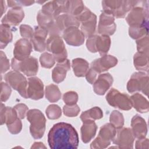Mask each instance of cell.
Wrapping results in <instances>:
<instances>
[{
	"label": "cell",
	"mask_w": 149,
	"mask_h": 149,
	"mask_svg": "<svg viewBox=\"0 0 149 149\" xmlns=\"http://www.w3.org/2000/svg\"><path fill=\"white\" fill-rule=\"evenodd\" d=\"M63 101L68 105H73L76 104L78 101V94L73 91L65 93L63 95Z\"/></svg>",
	"instance_id": "ab89813d"
},
{
	"label": "cell",
	"mask_w": 149,
	"mask_h": 149,
	"mask_svg": "<svg viewBox=\"0 0 149 149\" xmlns=\"http://www.w3.org/2000/svg\"><path fill=\"white\" fill-rule=\"evenodd\" d=\"M116 133V129L111 123H106L101 127L98 136L90 144L93 149L107 148L113 139Z\"/></svg>",
	"instance_id": "5b68a950"
},
{
	"label": "cell",
	"mask_w": 149,
	"mask_h": 149,
	"mask_svg": "<svg viewBox=\"0 0 149 149\" xmlns=\"http://www.w3.org/2000/svg\"><path fill=\"white\" fill-rule=\"evenodd\" d=\"M80 111L79 106L76 104L73 105H65L63 107V112L65 115L68 117H75L78 115Z\"/></svg>",
	"instance_id": "60d3db41"
},
{
	"label": "cell",
	"mask_w": 149,
	"mask_h": 149,
	"mask_svg": "<svg viewBox=\"0 0 149 149\" xmlns=\"http://www.w3.org/2000/svg\"><path fill=\"white\" fill-rule=\"evenodd\" d=\"M129 34L133 39H139L148 35V26L129 27Z\"/></svg>",
	"instance_id": "e575fe53"
},
{
	"label": "cell",
	"mask_w": 149,
	"mask_h": 149,
	"mask_svg": "<svg viewBox=\"0 0 149 149\" xmlns=\"http://www.w3.org/2000/svg\"><path fill=\"white\" fill-rule=\"evenodd\" d=\"M45 97L51 102H55L59 101L61 97V93L58 87L54 84L46 86Z\"/></svg>",
	"instance_id": "1f68e13d"
},
{
	"label": "cell",
	"mask_w": 149,
	"mask_h": 149,
	"mask_svg": "<svg viewBox=\"0 0 149 149\" xmlns=\"http://www.w3.org/2000/svg\"><path fill=\"white\" fill-rule=\"evenodd\" d=\"M72 67L74 74L77 77H84L89 70V64L83 58L73 59L72 62Z\"/></svg>",
	"instance_id": "4316f807"
},
{
	"label": "cell",
	"mask_w": 149,
	"mask_h": 149,
	"mask_svg": "<svg viewBox=\"0 0 149 149\" xmlns=\"http://www.w3.org/2000/svg\"><path fill=\"white\" fill-rule=\"evenodd\" d=\"M0 57H1V74H3L9 69L10 63L5 54L2 51H1Z\"/></svg>",
	"instance_id": "f6af8a7d"
},
{
	"label": "cell",
	"mask_w": 149,
	"mask_h": 149,
	"mask_svg": "<svg viewBox=\"0 0 149 149\" xmlns=\"http://www.w3.org/2000/svg\"><path fill=\"white\" fill-rule=\"evenodd\" d=\"M9 132L13 134H16L20 133L22 129V123L20 118H17L14 122L12 123L7 125Z\"/></svg>",
	"instance_id": "ee69618b"
},
{
	"label": "cell",
	"mask_w": 149,
	"mask_h": 149,
	"mask_svg": "<svg viewBox=\"0 0 149 149\" xmlns=\"http://www.w3.org/2000/svg\"><path fill=\"white\" fill-rule=\"evenodd\" d=\"M97 74L98 73L92 68L89 69V70H88L87 73L85 76L87 81L90 84H93L96 80Z\"/></svg>",
	"instance_id": "f907efd6"
},
{
	"label": "cell",
	"mask_w": 149,
	"mask_h": 149,
	"mask_svg": "<svg viewBox=\"0 0 149 149\" xmlns=\"http://www.w3.org/2000/svg\"><path fill=\"white\" fill-rule=\"evenodd\" d=\"M20 33L22 37L27 40H31L34 37V31L32 27L27 24H22L19 27Z\"/></svg>",
	"instance_id": "b9f144b4"
},
{
	"label": "cell",
	"mask_w": 149,
	"mask_h": 149,
	"mask_svg": "<svg viewBox=\"0 0 149 149\" xmlns=\"http://www.w3.org/2000/svg\"><path fill=\"white\" fill-rule=\"evenodd\" d=\"M32 44L26 38H20L15 44L13 49V56L19 61H23L30 55L32 51Z\"/></svg>",
	"instance_id": "2e32d148"
},
{
	"label": "cell",
	"mask_w": 149,
	"mask_h": 149,
	"mask_svg": "<svg viewBox=\"0 0 149 149\" xmlns=\"http://www.w3.org/2000/svg\"><path fill=\"white\" fill-rule=\"evenodd\" d=\"M40 62L42 67L49 69L54 66L55 59L52 54L48 52L42 53L40 57Z\"/></svg>",
	"instance_id": "8d00e7d4"
},
{
	"label": "cell",
	"mask_w": 149,
	"mask_h": 149,
	"mask_svg": "<svg viewBox=\"0 0 149 149\" xmlns=\"http://www.w3.org/2000/svg\"><path fill=\"white\" fill-rule=\"evenodd\" d=\"M109 122L116 129L123 127L124 125V118L122 113L116 110L113 111L110 115Z\"/></svg>",
	"instance_id": "d6a6232c"
},
{
	"label": "cell",
	"mask_w": 149,
	"mask_h": 149,
	"mask_svg": "<svg viewBox=\"0 0 149 149\" xmlns=\"http://www.w3.org/2000/svg\"><path fill=\"white\" fill-rule=\"evenodd\" d=\"M31 148H46V147L41 142H35L31 147Z\"/></svg>",
	"instance_id": "816d5d0a"
},
{
	"label": "cell",
	"mask_w": 149,
	"mask_h": 149,
	"mask_svg": "<svg viewBox=\"0 0 149 149\" xmlns=\"http://www.w3.org/2000/svg\"><path fill=\"white\" fill-rule=\"evenodd\" d=\"M83 123L80 129L81 138L84 143H88L95 136L97 126L94 121H87Z\"/></svg>",
	"instance_id": "603a6c76"
},
{
	"label": "cell",
	"mask_w": 149,
	"mask_h": 149,
	"mask_svg": "<svg viewBox=\"0 0 149 149\" xmlns=\"http://www.w3.org/2000/svg\"><path fill=\"white\" fill-rule=\"evenodd\" d=\"M11 66L13 70L22 72L27 76H35L38 70L37 59L30 56L23 61H19L13 58L11 60Z\"/></svg>",
	"instance_id": "30bf717a"
},
{
	"label": "cell",
	"mask_w": 149,
	"mask_h": 149,
	"mask_svg": "<svg viewBox=\"0 0 149 149\" xmlns=\"http://www.w3.org/2000/svg\"><path fill=\"white\" fill-rule=\"evenodd\" d=\"M106 100L111 106L121 110L128 111L133 107L130 97L127 94L120 93L114 88H112L108 91Z\"/></svg>",
	"instance_id": "9c48e42d"
},
{
	"label": "cell",
	"mask_w": 149,
	"mask_h": 149,
	"mask_svg": "<svg viewBox=\"0 0 149 149\" xmlns=\"http://www.w3.org/2000/svg\"><path fill=\"white\" fill-rule=\"evenodd\" d=\"M80 119L83 122L87 121H94L103 117V113L101 109L98 107H94L87 110L80 115Z\"/></svg>",
	"instance_id": "f546056e"
},
{
	"label": "cell",
	"mask_w": 149,
	"mask_h": 149,
	"mask_svg": "<svg viewBox=\"0 0 149 149\" xmlns=\"http://www.w3.org/2000/svg\"><path fill=\"white\" fill-rule=\"evenodd\" d=\"M62 36L68 44L74 47L82 45L85 40L84 34L76 27H70L65 29L63 31Z\"/></svg>",
	"instance_id": "9a60e30c"
},
{
	"label": "cell",
	"mask_w": 149,
	"mask_h": 149,
	"mask_svg": "<svg viewBox=\"0 0 149 149\" xmlns=\"http://www.w3.org/2000/svg\"><path fill=\"white\" fill-rule=\"evenodd\" d=\"M17 118V113L14 108L5 107L3 103L1 104V125L6 123V125L14 122Z\"/></svg>",
	"instance_id": "d4e9b609"
},
{
	"label": "cell",
	"mask_w": 149,
	"mask_h": 149,
	"mask_svg": "<svg viewBox=\"0 0 149 149\" xmlns=\"http://www.w3.org/2000/svg\"><path fill=\"white\" fill-rule=\"evenodd\" d=\"M85 7L82 1H69L68 13L76 17L81 13Z\"/></svg>",
	"instance_id": "836d02e7"
},
{
	"label": "cell",
	"mask_w": 149,
	"mask_h": 149,
	"mask_svg": "<svg viewBox=\"0 0 149 149\" xmlns=\"http://www.w3.org/2000/svg\"><path fill=\"white\" fill-rule=\"evenodd\" d=\"M27 97L34 100H38L44 97V84L42 81L37 77L28 79L27 88Z\"/></svg>",
	"instance_id": "e0dca14e"
},
{
	"label": "cell",
	"mask_w": 149,
	"mask_h": 149,
	"mask_svg": "<svg viewBox=\"0 0 149 149\" xmlns=\"http://www.w3.org/2000/svg\"><path fill=\"white\" fill-rule=\"evenodd\" d=\"M13 35L10 26L7 24H1L0 26V48H5L6 45L12 41Z\"/></svg>",
	"instance_id": "4dcf8cb0"
},
{
	"label": "cell",
	"mask_w": 149,
	"mask_h": 149,
	"mask_svg": "<svg viewBox=\"0 0 149 149\" xmlns=\"http://www.w3.org/2000/svg\"><path fill=\"white\" fill-rule=\"evenodd\" d=\"M47 116L49 119H57L61 116L62 110L56 104L49 105L45 110Z\"/></svg>",
	"instance_id": "74e56055"
},
{
	"label": "cell",
	"mask_w": 149,
	"mask_h": 149,
	"mask_svg": "<svg viewBox=\"0 0 149 149\" xmlns=\"http://www.w3.org/2000/svg\"><path fill=\"white\" fill-rule=\"evenodd\" d=\"M115 17L113 15L102 12L100 16L98 26V33L101 35L111 36L116 30Z\"/></svg>",
	"instance_id": "7c38bea8"
},
{
	"label": "cell",
	"mask_w": 149,
	"mask_h": 149,
	"mask_svg": "<svg viewBox=\"0 0 149 149\" xmlns=\"http://www.w3.org/2000/svg\"><path fill=\"white\" fill-rule=\"evenodd\" d=\"M70 69V63L69 59L58 62L52 72V79L56 83H59L64 80L66 73Z\"/></svg>",
	"instance_id": "44dd1931"
},
{
	"label": "cell",
	"mask_w": 149,
	"mask_h": 149,
	"mask_svg": "<svg viewBox=\"0 0 149 149\" xmlns=\"http://www.w3.org/2000/svg\"><path fill=\"white\" fill-rule=\"evenodd\" d=\"M8 6L10 8L21 7L22 6H30L33 4L35 2L34 1H7Z\"/></svg>",
	"instance_id": "bcb514c9"
},
{
	"label": "cell",
	"mask_w": 149,
	"mask_h": 149,
	"mask_svg": "<svg viewBox=\"0 0 149 149\" xmlns=\"http://www.w3.org/2000/svg\"><path fill=\"white\" fill-rule=\"evenodd\" d=\"M24 13L21 7H14L9 10L1 20L2 24L16 26L23 19Z\"/></svg>",
	"instance_id": "d6986e66"
},
{
	"label": "cell",
	"mask_w": 149,
	"mask_h": 149,
	"mask_svg": "<svg viewBox=\"0 0 149 149\" xmlns=\"http://www.w3.org/2000/svg\"><path fill=\"white\" fill-rule=\"evenodd\" d=\"M56 26L61 32H63L65 29L70 27H79L80 23L75 17L69 13H63L60 15L55 19Z\"/></svg>",
	"instance_id": "7402d4cb"
},
{
	"label": "cell",
	"mask_w": 149,
	"mask_h": 149,
	"mask_svg": "<svg viewBox=\"0 0 149 149\" xmlns=\"http://www.w3.org/2000/svg\"><path fill=\"white\" fill-rule=\"evenodd\" d=\"M1 101L5 102L7 101L11 94L12 90L10 86L6 83L1 82Z\"/></svg>",
	"instance_id": "7bdbcfd3"
},
{
	"label": "cell",
	"mask_w": 149,
	"mask_h": 149,
	"mask_svg": "<svg viewBox=\"0 0 149 149\" xmlns=\"http://www.w3.org/2000/svg\"><path fill=\"white\" fill-rule=\"evenodd\" d=\"M126 20L130 27L148 26V1H137L136 5L129 11Z\"/></svg>",
	"instance_id": "7a4b0ae2"
},
{
	"label": "cell",
	"mask_w": 149,
	"mask_h": 149,
	"mask_svg": "<svg viewBox=\"0 0 149 149\" xmlns=\"http://www.w3.org/2000/svg\"><path fill=\"white\" fill-rule=\"evenodd\" d=\"M111 38L108 36L95 35L94 48L95 52H98L100 55H105L111 46Z\"/></svg>",
	"instance_id": "cb8c5ba5"
},
{
	"label": "cell",
	"mask_w": 149,
	"mask_h": 149,
	"mask_svg": "<svg viewBox=\"0 0 149 149\" xmlns=\"http://www.w3.org/2000/svg\"><path fill=\"white\" fill-rule=\"evenodd\" d=\"M148 144H149V140L148 139L141 138L138 139V140L136 141L135 144V148L137 149L140 148H148Z\"/></svg>",
	"instance_id": "681fc988"
},
{
	"label": "cell",
	"mask_w": 149,
	"mask_h": 149,
	"mask_svg": "<svg viewBox=\"0 0 149 149\" xmlns=\"http://www.w3.org/2000/svg\"><path fill=\"white\" fill-rule=\"evenodd\" d=\"M133 63L137 70H140V72L148 73L149 65L148 56L137 52L133 56Z\"/></svg>",
	"instance_id": "f1b7e54d"
},
{
	"label": "cell",
	"mask_w": 149,
	"mask_h": 149,
	"mask_svg": "<svg viewBox=\"0 0 149 149\" xmlns=\"http://www.w3.org/2000/svg\"><path fill=\"white\" fill-rule=\"evenodd\" d=\"M149 77L148 73L138 72L134 73L127 83V90L133 93L136 91H141L148 96Z\"/></svg>",
	"instance_id": "ba28073f"
},
{
	"label": "cell",
	"mask_w": 149,
	"mask_h": 149,
	"mask_svg": "<svg viewBox=\"0 0 149 149\" xmlns=\"http://www.w3.org/2000/svg\"><path fill=\"white\" fill-rule=\"evenodd\" d=\"M134 136L130 128L123 127L118 129L112 142L119 148H133Z\"/></svg>",
	"instance_id": "8fae6325"
},
{
	"label": "cell",
	"mask_w": 149,
	"mask_h": 149,
	"mask_svg": "<svg viewBox=\"0 0 149 149\" xmlns=\"http://www.w3.org/2000/svg\"><path fill=\"white\" fill-rule=\"evenodd\" d=\"M132 130L134 138L146 137L147 133V126L146 120L139 115H135L131 120Z\"/></svg>",
	"instance_id": "ffe728a7"
},
{
	"label": "cell",
	"mask_w": 149,
	"mask_h": 149,
	"mask_svg": "<svg viewBox=\"0 0 149 149\" xmlns=\"http://www.w3.org/2000/svg\"><path fill=\"white\" fill-rule=\"evenodd\" d=\"M5 1L3 0L0 1V5H1V16L3 15V14L5 12L6 10V5H5Z\"/></svg>",
	"instance_id": "f5cc1de1"
},
{
	"label": "cell",
	"mask_w": 149,
	"mask_h": 149,
	"mask_svg": "<svg viewBox=\"0 0 149 149\" xmlns=\"http://www.w3.org/2000/svg\"><path fill=\"white\" fill-rule=\"evenodd\" d=\"M27 119L30 123V132L35 139H41L45 130L46 119L44 114L37 109H30L27 111Z\"/></svg>",
	"instance_id": "277c9868"
},
{
	"label": "cell",
	"mask_w": 149,
	"mask_h": 149,
	"mask_svg": "<svg viewBox=\"0 0 149 149\" xmlns=\"http://www.w3.org/2000/svg\"><path fill=\"white\" fill-rule=\"evenodd\" d=\"M5 80L12 88L18 91L19 94L24 98H27V88L28 81L19 72L12 70L5 74Z\"/></svg>",
	"instance_id": "52a82bcc"
},
{
	"label": "cell",
	"mask_w": 149,
	"mask_h": 149,
	"mask_svg": "<svg viewBox=\"0 0 149 149\" xmlns=\"http://www.w3.org/2000/svg\"><path fill=\"white\" fill-rule=\"evenodd\" d=\"M113 81V77L110 73L100 74L93 83L94 91L98 95H104L112 86Z\"/></svg>",
	"instance_id": "ac0fdd59"
},
{
	"label": "cell",
	"mask_w": 149,
	"mask_h": 149,
	"mask_svg": "<svg viewBox=\"0 0 149 149\" xmlns=\"http://www.w3.org/2000/svg\"><path fill=\"white\" fill-rule=\"evenodd\" d=\"M46 48L52 53L56 62H61L66 59L67 51L63 40L59 36H49L46 41Z\"/></svg>",
	"instance_id": "8992f818"
},
{
	"label": "cell",
	"mask_w": 149,
	"mask_h": 149,
	"mask_svg": "<svg viewBox=\"0 0 149 149\" xmlns=\"http://www.w3.org/2000/svg\"><path fill=\"white\" fill-rule=\"evenodd\" d=\"M92 14L93 13L91 12V10L87 7H85L84 10L81 12V13L75 17L80 23H81L89 18Z\"/></svg>",
	"instance_id": "c3c4849f"
},
{
	"label": "cell",
	"mask_w": 149,
	"mask_h": 149,
	"mask_svg": "<svg viewBox=\"0 0 149 149\" xmlns=\"http://www.w3.org/2000/svg\"><path fill=\"white\" fill-rule=\"evenodd\" d=\"M81 31L86 37L94 35L97 25V16L93 13L91 16L86 20L81 22Z\"/></svg>",
	"instance_id": "83f0119b"
},
{
	"label": "cell",
	"mask_w": 149,
	"mask_h": 149,
	"mask_svg": "<svg viewBox=\"0 0 149 149\" xmlns=\"http://www.w3.org/2000/svg\"><path fill=\"white\" fill-rule=\"evenodd\" d=\"M45 38L34 36L30 40V42L33 45L34 49L38 52H43L46 49V41Z\"/></svg>",
	"instance_id": "f35d334b"
},
{
	"label": "cell",
	"mask_w": 149,
	"mask_h": 149,
	"mask_svg": "<svg viewBox=\"0 0 149 149\" xmlns=\"http://www.w3.org/2000/svg\"><path fill=\"white\" fill-rule=\"evenodd\" d=\"M48 143L52 149H76L79 145L78 133L72 125L59 122L49 130Z\"/></svg>",
	"instance_id": "6da1fadb"
},
{
	"label": "cell",
	"mask_w": 149,
	"mask_h": 149,
	"mask_svg": "<svg viewBox=\"0 0 149 149\" xmlns=\"http://www.w3.org/2000/svg\"><path fill=\"white\" fill-rule=\"evenodd\" d=\"M136 44L138 52L148 56L149 38L148 35L136 40Z\"/></svg>",
	"instance_id": "d590c367"
},
{
	"label": "cell",
	"mask_w": 149,
	"mask_h": 149,
	"mask_svg": "<svg viewBox=\"0 0 149 149\" xmlns=\"http://www.w3.org/2000/svg\"><path fill=\"white\" fill-rule=\"evenodd\" d=\"M118 59L111 55H104L101 58L94 60L91 63V68L98 74L107 71L114 67L118 63Z\"/></svg>",
	"instance_id": "5bb4252c"
},
{
	"label": "cell",
	"mask_w": 149,
	"mask_h": 149,
	"mask_svg": "<svg viewBox=\"0 0 149 149\" xmlns=\"http://www.w3.org/2000/svg\"><path fill=\"white\" fill-rule=\"evenodd\" d=\"M15 109L16 110L17 113V116L20 119H24V117L26 116V112H27L28 111V107L26 105H25L24 104H16L14 107Z\"/></svg>",
	"instance_id": "7dc6e473"
},
{
	"label": "cell",
	"mask_w": 149,
	"mask_h": 149,
	"mask_svg": "<svg viewBox=\"0 0 149 149\" xmlns=\"http://www.w3.org/2000/svg\"><path fill=\"white\" fill-rule=\"evenodd\" d=\"M37 20L38 26L44 27L48 30L49 36L53 35L59 36V34L61 33L56 26L54 17L44 12L41 10H40L37 14Z\"/></svg>",
	"instance_id": "4fadbf2b"
},
{
	"label": "cell",
	"mask_w": 149,
	"mask_h": 149,
	"mask_svg": "<svg viewBox=\"0 0 149 149\" xmlns=\"http://www.w3.org/2000/svg\"><path fill=\"white\" fill-rule=\"evenodd\" d=\"M132 107L137 112L140 113H146L149 111L148 101L140 93H135L130 97Z\"/></svg>",
	"instance_id": "484cf974"
},
{
	"label": "cell",
	"mask_w": 149,
	"mask_h": 149,
	"mask_svg": "<svg viewBox=\"0 0 149 149\" xmlns=\"http://www.w3.org/2000/svg\"><path fill=\"white\" fill-rule=\"evenodd\" d=\"M103 12L112 14L117 19L123 18L135 6V1L106 0L102 2Z\"/></svg>",
	"instance_id": "3957f363"
}]
</instances>
